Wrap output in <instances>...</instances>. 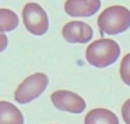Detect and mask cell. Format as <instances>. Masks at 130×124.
I'll use <instances>...</instances> for the list:
<instances>
[{
    "instance_id": "cell-1",
    "label": "cell",
    "mask_w": 130,
    "mask_h": 124,
    "mask_svg": "<svg viewBox=\"0 0 130 124\" xmlns=\"http://www.w3.org/2000/svg\"><path fill=\"white\" fill-rule=\"evenodd\" d=\"M120 56L119 45L112 39L101 38L87 46L86 57L89 64L97 68H106L116 62Z\"/></svg>"
},
{
    "instance_id": "cell-2",
    "label": "cell",
    "mask_w": 130,
    "mask_h": 124,
    "mask_svg": "<svg viewBox=\"0 0 130 124\" xmlns=\"http://www.w3.org/2000/svg\"><path fill=\"white\" fill-rule=\"evenodd\" d=\"M130 12L127 8L122 6H112L107 8L99 16L98 25L100 33L103 35L118 34L129 28Z\"/></svg>"
},
{
    "instance_id": "cell-3",
    "label": "cell",
    "mask_w": 130,
    "mask_h": 124,
    "mask_svg": "<svg viewBox=\"0 0 130 124\" xmlns=\"http://www.w3.org/2000/svg\"><path fill=\"white\" fill-rule=\"evenodd\" d=\"M49 81L45 73L37 72L25 79L14 92V98L20 104H27L36 99L47 87Z\"/></svg>"
},
{
    "instance_id": "cell-4",
    "label": "cell",
    "mask_w": 130,
    "mask_h": 124,
    "mask_svg": "<svg viewBox=\"0 0 130 124\" xmlns=\"http://www.w3.org/2000/svg\"><path fill=\"white\" fill-rule=\"evenodd\" d=\"M22 19L25 28L32 34L40 36L48 30V17L37 3H28L25 5L22 10Z\"/></svg>"
},
{
    "instance_id": "cell-5",
    "label": "cell",
    "mask_w": 130,
    "mask_h": 124,
    "mask_svg": "<svg viewBox=\"0 0 130 124\" xmlns=\"http://www.w3.org/2000/svg\"><path fill=\"white\" fill-rule=\"evenodd\" d=\"M50 98L55 108L70 113H82L87 107L83 97L68 90H58L51 94Z\"/></svg>"
},
{
    "instance_id": "cell-6",
    "label": "cell",
    "mask_w": 130,
    "mask_h": 124,
    "mask_svg": "<svg viewBox=\"0 0 130 124\" xmlns=\"http://www.w3.org/2000/svg\"><path fill=\"white\" fill-rule=\"evenodd\" d=\"M62 36L72 44H86L93 37V29L84 22L73 20L66 23L62 28Z\"/></svg>"
},
{
    "instance_id": "cell-7",
    "label": "cell",
    "mask_w": 130,
    "mask_h": 124,
    "mask_svg": "<svg viewBox=\"0 0 130 124\" xmlns=\"http://www.w3.org/2000/svg\"><path fill=\"white\" fill-rule=\"evenodd\" d=\"M101 2L99 0H70L64 4V9L72 17H90L98 12Z\"/></svg>"
},
{
    "instance_id": "cell-8",
    "label": "cell",
    "mask_w": 130,
    "mask_h": 124,
    "mask_svg": "<svg viewBox=\"0 0 130 124\" xmlns=\"http://www.w3.org/2000/svg\"><path fill=\"white\" fill-rule=\"evenodd\" d=\"M0 124H24L23 115L12 103L0 101Z\"/></svg>"
},
{
    "instance_id": "cell-9",
    "label": "cell",
    "mask_w": 130,
    "mask_h": 124,
    "mask_svg": "<svg viewBox=\"0 0 130 124\" xmlns=\"http://www.w3.org/2000/svg\"><path fill=\"white\" fill-rule=\"evenodd\" d=\"M85 124H119L118 118L106 108H94L87 114Z\"/></svg>"
},
{
    "instance_id": "cell-10",
    "label": "cell",
    "mask_w": 130,
    "mask_h": 124,
    "mask_svg": "<svg viewBox=\"0 0 130 124\" xmlns=\"http://www.w3.org/2000/svg\"><path fill=\"white\" fill-rule=\"evenodd\" d=\"M19 25V17L14 11L0 8V32H11Z\"/></svg>"
},
{
    "instance_id": "cell-11",
    "label": "cell",
    "mask_w": 130,
    "mask_h": 124,
    "mask_svg": "<svg viewBox=\"0 0 130 124\" xmlns=\"http://www.w3.org/2000/svg\"><path fill=\"white\" fill-rule=\"evenodd\" d=\"M129 57L130 55L127 54L121 62V68H120V74L122 77V80L125 84L129 85Z\"/></svg>"
},
{
    "instance_id": "cell-12",
    "label": "cell",
    "mask_w": 130,
    "mask_h": 124,
    "mask_svg": "<svg viewBox=\"0 0 130 124\" xmlns=\"http://www.w3.org/2000/svg\"><path fill=\"white\" fill-rule=\"evenodd\" d=\"M122 114H123V118H124V119L125 120L126 124H129V100H127V101L123 105Z\"/></svg>"
},
{
    "instance_id": "cell-13",
    "label": "cell",
    "mask_w": 130,
    "mask_h": 124,
    "mask_svg": "<svg viewBox=\"0 0 130 124\" xmlns=\"http://www.w3.org/2000/svg\"><path fill=\"white\" fill-rule=\"evenodd\" d=\"M8 46V36L0 32V52H3Z\"/></svg>"
}]
</instances>
